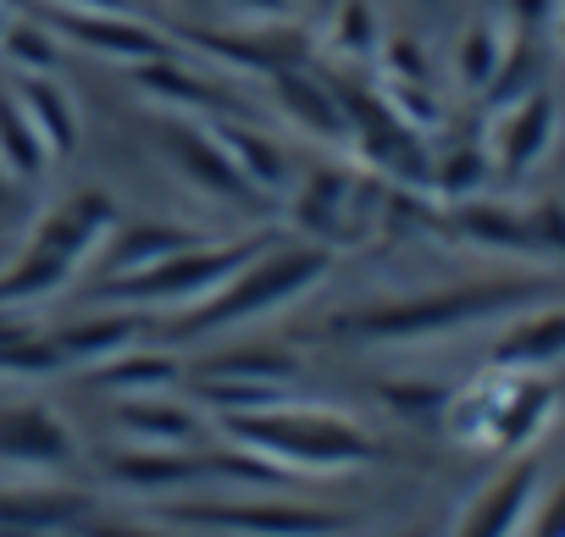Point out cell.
<instances>
[{
    "instance_id": "obj_1",
    "label": "cell",
    "mask_w": 565,
    "mask_h": 537,
    "mask_svg": "<svg viewBox=\"0 0 565 537\" xmlns=\"http://www.w3.org/2000/svg\"><path fill=\"white\" fill-rule=\"evenodd\" d=\"M328 272H333V244H317V238L260 244L211 294H200L194 305H178L161 322V344H200L211 333H233L260 316H277L282 305H295L317 283H328Z\"/></svg>"
},
{
    "instance_id": "obj_2",
    "label": "cell",
    "mask_w": 565,
    "mask_h": 537,
    "mask_svg": "<svg viewBox=\"0 0 565 537\" xmlns=\"http://www.w3.org/2000/svg\"><path fill=\"white\" fill-rule=\"evenodd\" d=\"M216 432L227 443H244L266 460H277L295 476H328V471H361L377 460V438L328 405H300V399H271L255 410H227L216 416Z\"/></svg>"
},
{
    "instance_id": "obj_3",
    "label": "cell",
    "mask_w": 565,
    "mask_h": 537,
    "mask_svg": "<svg viewBox=\"0 0 565 537\" xmlns=\"http://www.w3.org/2000/svg\"><path fill=\"white\" fill-rule=\"evenodd\" d=\"M111 222H117V205L100 189L51 205L40 227L29 233V244L0 260V305H34L73 289L89 255L100 249V238L111 233Z\"/></svg>"
},
{
    "instance_id": "obj_4",
    "label": "cell",
    "mask_w": 565,
    "mask_h": 537,
    "mask_svg": "<svg viewBox=\"0 0 565 537\" xmlns=\"http://www.w3.org/2000/svg\"><path fill=\"white\" fill-rule=\"evenodd\" d=\"M532 294H543V283H532V278L455 283V289H427V294H399V300L344 311L333 322V333H344L355 344H411V339H438V333L471 327V322H482L493 311H510Z\"/></svg>"
},
{
    "instance_id": "obj_5",
    "label": "cell",
    "mask_w": 565,
    "mask_h": 537,
    "mask_svg": "<svg viewBox=\"0 0 565 537\" xmlns=\"http://www.w3.org/2000/svg\"><path fill=\"white\" fill-rule=\"evenodd\" d=\"M266 238H189L167 255H156L150 266H139V272H122V278H106L95 283L100 300L111 305H139V311H178V305H194L200 294H211L227 272H238V266L260 249Z\"/></svg>"
},
{
    "instance_id": "obj_6",
    "label": "cell",
    "mask_w": 565,
    "mask_h": 537,
    "mask_svg": "<svg viewBox=\"0 0 565 537\" xmlns=\"http://www.w3.org/2000/svg\"><path fill=\"white\" fill-rule=\"evenodd\" d=\"M150 520L183 526V531H238V537H317L344 531V515L300 498H260L255 487H238L233 498H172L150 509Z\"/></svg>"
},
{
    "instance_id": "obj_7",
    "label": "cell",
    "mask_w": 565,
    "mask_h": 537,
    "mask_svg": "<svg viewBox=\"0 0 565 537\" xmlns=\"http://www.w3.org/2000/svg\"><path fill=\"white\" fill-rule=\"evenodd\" d=\"M67 465H78V438L51 405H40V399L0 405V471L56 476Z\"/></svg>"
},
{
    "instance_id": "obj_8",
    "label": "cell",
    "mask_w": 565,
    "mask_h": 537,
    "mask_svg": "<svg viewBox=\"0 0 565 537\" xmlns=\"http://www.w3.org/2000/svg\"><path fill=\"white\" fill-rule=\"evenodd\" d=\"M172 34H189V45H200L205 56H216L227 67H249V73H277V67L311 62V34L295 29L289 18L255 23V29H227V34H205V29H172Z\"/></svg>"
},
{
    "instance_id": "obj_9",
    "label": "cell",
    "mask_w": 565,
    "mask_h": 537,
    "mask_svg": "<svg viewBox=\"0 0 565 537\" xmlns=\"http://www.w3.org/2000/svg\"><path fill=\"white\" fill-rule=\"evenodd\" d=\"M51 34H67L73 45L95 51V56H111V62H150V56H167L172 40L134 18V12H84V7H62L51 12Z\"/></svg>"
},
{
    "instance_id": "obj_10",
    "label": "cell",
    "mask_w": 565,
    "mask_h": 537,
    "mask_svg": "<svg viewBox=\"0 0 565 537\" xmlns=\"http://www.w3.org/2000/svg\"><path fill=\"white\" fill-rule=\"evenodd\" d=\"M455 227L488 249H565V216L559 205L515 211V205H488V200H460Z\"/></svg>"
},
{
    "instance_id": "obj_11",
    "label": "cell",
    "mask_w": 565,
    "mask_h": 537,
    "mask_svg": "<svg viewBox=\"0 0 565 537\" xmlns=\"http://www.w3.org/2000/svg\"><path fill=\"white\" fill-rule=\"evenodd\" d=\"M134 443H161V449H189L200 438L216 432V416L200 405V399H172L167 388H150V394H122L117 416H111Z\"/></svg>"
},
{
    "instance_id": "obj_12",
    "label": "cell",
    "mask_w": 565,
    "mask_h": 537,
    "mask_svg": "<svg viewBox=\"0 0 565 537\" xmlns=\"http://www.w3.org/2000/svg\"><path fill=\"white\" fill-rule=\"evenodd\" d=\"M161 150L178 161V172L183 178H194L205 194H216V200H260L249 183H244V172L233 167V155L222 150V139L211 133V128H200V122H189V117H167V128H161Z\"/></svg>"
},
{
    "instance_id": "obj_13",
    "label": "cell",
    "mask_w": 565,
    "mask_h": 537,
    "mask_svg": "<svg viewBox=\"0 0 565 537\" xmlns=\"http://www.w3.org/2000/svg\"><path fill=\"white\" fill-rule=\"evenodd\" d=\"M361 189H366V183H361L350 167H317V172H306V183L289 189V194H295V222H300L317 244L350 238L355 222L372 216V211H355V205H361Z\"/></svg>"
},
{
    "instance_id": "obj_14",
    "label": "cell",
    "mask_w": 565,
    "mask_h": 537,
    "mask_svg": "<svg viewBox=\"0 0 565 537\" xmlns=\"http://www.w3.org/2000/svg\"><path fill=\"white\" fill-rule=\"evenodd\" d=\"M106 476L128 493H172V487H200L211 482V465H205V449L189 443V449H161V443H134L122 454L106 460Z\"/></svg>"
},
{
    "instance_id": "obj_15",
    "label": "cell",
    "mask_w": 565,
    "mask_h": 537,
    "mask_svg": "<svg viewBox=\"0 0 565 537\" xmlns=\"http://www.w3.org/2000/svg\"><path fill=\"white\" fill-rule=\"evenodd\" d=\"M266 78H271V95H277L282 117H295L300 128H311L322 144H350V117H344L328 73H306V62H300V67H277Z\"/></svg>"
},
{
    "instance_id": "obj_16",
    "label": "cell",
    "mask_w": 565,
    "mask_h": 537,
    "mask_svg": "<svg viewBox=\"0 0 565 537\" xmlns=\"http://www.w3.org/2000/svg\"><path fill=\"white\" fill-rule=\"evenodd\" d=\"M89 515L84 493H67L56 482H23V487H0V537H34V531H67Z\"/></svg>"
},
{
    "instance_id": "obj_17",
    "label": "cell",
    "mask_w": 565,
    "mask_h": 537,
    "mask_svg": "<svg viewBox=\"0 0 565 537\" xmlns=\"http://www.w3.org/2000/svg\"><path fill=\"white\" fill-rule=\"evenodd\" d=\"M134 84H139L150 100L172 106V111H211V117H233V111H238V100H233L216 78L178 67L172 51H167V56H150V62H134Z\"/></svg>"
},
{
    "instance_id": "obj_18",
    "label": "cell",
    "mask_w": 565,
    "mask_h": 537,
    "mask_svg": "<svg viewBox=\"0 0 565 537\" xmlns=\"http://www.w3.org/2000/svg\"><path fill=\"white\" fill-rule=\"evenodd\" d=\"M554 144V100L543 89H526L521 100L504 106V117L493 122V161L504 172H526L543 150Z\"/></svg>"
},
{
    "instance_id": "obj_19",
    "label": "cell",
    "mask_w": 565,
    "mask_h": 537,
    "mask_svg": "<svg viewBox=\"0 0 565 537\" xmlns=\"http://www.w3.org/2000/svg\"><path fill=\"white\" fill-rule=\"evenodd\" d=\"M189 238H200V233H189V227H167V222H111V233L100 238V249L89 255V266H95V283H106V278H122V272H139V266H150L156 255H167V249H178V244H189Z\"/></svg>"
},
{
    "instance_id": "obj_20",
    "label": "cell",
    "mask_w": 565,
    "mask_h": 537,
    "mask_svg": "<svg viewBox=\"0 0 565 537\" xmlns=\"http://www.w3.org/2000/svg\"><path fill=\"white\" fill-rule=\"evenodd\" d=\"M211 133L222 139V150L233 155V167L244 172V183H249L260 200H277V194H289V189H295V167H289V155H282L271 139H260L255 128H244L238 117H216Z\"/></svg>"
},
{
    "instance_id": "obj_21",
    "label": "cell",
    "mask_w": 565,
    "mask_h": 537,
    "mask_svg": "<svg viewBox=\"0 0 565 537\" xmlns=\"http://www.w3.org/2000/svg\"><path fill=\"white\" fill-rule=\"evenodd\" d=\"M145 327H150V322H145V311H139V305H128V311L84 316V322H73V327L51 333V344H56L62 366H95V361H106V355H117V350L139 344V333H145Z\"/></svg>"
},
{
    "instance_id": "obj_22",
    "label": "cell",
    "mask_w": 565,
    "mask_h": 537,
    "mask_svg": "<svg viewBox=\"0 0 565 537\" xmlns=\"http://www.w3.org/2000/svg\"><path fill=\"white\" fill-rule=\"evenodd\" d=\"M89 377H95V388H106V394H150V388H172V383H183V366H178L172 350L128 344V350L95 361Z\"/></svg>"
},
{
    "instance_id": "obj_23",
    "label": "cell",
    "mask_w": 565,
    "mask_h": 537,
    "mask_svg": "<svg viewBox=\"0 0 565 537\" xmlns=\"http://www.w3.org/2000/svg\"><path fill=\"white\" fill-rule=\"evenodd\" d=\"M12 100H18L23 117L40 128V139H45L51 155H73V144H78V111H73V100H67V89H62L56 78L23 73L18 89H12Z\"/></svg>"
},
{
    "instance_id": "obj_24",
    "label": "cell",
    "mask_w": 565,
    "mask_h": 537,
    "mask_svg": "<svg viewBox=\"0 0 565 537\" xmlns=\"http://www.w3.org/2000/svg\"><path fill=\"white\" fill-rule=\"evenodd\" d=\"M194 377H227V383H271V388H289L300 383V361L282 350V344H233L216 350L194 366Z\"/></svg>"
},
{
    "instance_id": "obj_25",
    "label": "cell",
    "mask_w": 565,
    "mask_h": 537,
    "mask_svg": "<svg viewBox=\"0 0 565 537\" xmlns=\"http://www.w3.org/2000/svg\"><path fill=\"white\" fill-rule=\"evenodd\" d=\"M62 372V355L40 322L23 316V305H0V377H51Z\"/></svg>"
},
{
    "instance_id": "obj_26",
    "label": "cell",
    "mask_w": 565,
    "mask_h": 537,
    "mask_svg": "<svg viewBox=\"0 0 565 537\" xmlns=\"http://www.w3.org/2000/svg\"><path fill=\"white\" fill-rule=\"evenodd\" d=\"M554 361H565V311L526 316L493 344V366H510V372H532V366H554Z\"/></svg>"
},
{
    "instance_id": "obj_27",
    "label": "cell",
    "mask_w": 565,
    "mask_h": 537,
    "mask_svg": "<svg viewBox=\"0 0 565 537\" xmlns=\"http://www.w3.org/2000/svg\"><path fill=\"white\" fill-rule=\"evenodd\" d=\"M532 493H537V465H515V471H504L471 509H466V531H515L521 520H526V504H532Z\"/></svg>"
},
{
    "instance_id": "obj_28",
    "label": "cell",
    "mask_w": 565,
    "mask_h": 537,
    "mask_svg": "<svg viewBox=\"0 0 565 537\" xmlns=\"http://www.w3.org/2000/svg\"><path fill=\"white\" fill-rule=\"evenodd\" d=\"M554 410V388H543V383H532V377H521V383H504L499 388V405H493V421H488V438L493 443H526L537 427H543V416Z\"/></svg>"
},
{
    "instance_id": "obj_29",
    "label": "cell",
    "mask_w": 565,
    "mask_h": 537,
    "mask_svg": "<svg viewBox=\"0 0 565 537\" xmlns=\"http://www.w3.org/2000/svg\"><path fill=\"white\" fill-rule=\"evenodd\" d=\"M51 161L56 155L45 150L40 128L23 117V106L12 95H0V172H12L18 183H40Z\"/></svg>"
},
{
    "instance_id": "obj_30",
    "label": "cell",
    "mask_w": 565,
    "mask_h": 537,
    "mask_svg": "<svg viewBox=\"0 0 565 537\" xmlns=\"http://www.w3.org/2000/svg\"><path fill=\"white\" fill-rule=\"evenodd\" d=\"M504 34H499V23H471L466 34H460V56H455V73H460V84L466 89H488L493 84V73H499V62H504Z\"/></svg>"
},
{
    "instance_id": "obj_31",
    "label": "cell",
    "mask_w": 565,
    "mask_h": 537,
    "mask_svg": "<svg viewBox=\"0 0 565 537\" xmlns=\"http://www.w3.org/2000/svg\"><path fill=\"white\" fill-rule=\"evenodd\" d=\"M333 51L339 56H372L377 51V12L372 0H333Z\"/></svg>"
},
{
    "instance_id": "obj_32",
    "label": "cell",
    "mask_w": 565,
    "mask_h": 537,
    "mask_svg": "<svg viewBox=\"0 0 565 537\" xmlns=\"http://www.w3.org/2000/svg\"><path fill=\"white\" fill-rule=\"evenodd\" d=\"M0 51H7L23 73H51V62H56V34H51V23H23V18H12L7 34H0Z\"/></svg>"
},
{
    "instance_id": "obj_33",
    "label": "cell",
    "mask_w": 565,
    "mask_h": 537,
    "mask_svg": "<svg viewBox=\"0 0 565 537\" xmlns=\"http://www.w3.org/2000/svg\"><path fill=\"white\" fill-rule=\"evenodd\" d=\"M383 405L405 421H438L449 405V388L444 383H383Z\"/></svg>"
},
{
    "instance_id": "obj_34",
    "label": "cell",
    "mask_w": 565,
    "mask_h": 537,
    "mask_svg": "<svg viewBox=\"0 0 565 537\" xmlns=\"http://www.w3.org/2000/svg\"><path fill=\"white\" fill-rule=\"evenodd\" d=\"M482 183H488V155H482V150H455V155H444V161L433 167V189L449 194V200H466V194H477Z\"/></svg>"
},
{
    "instance_id": "obj_35",
    "label": "cell",
    "mask_w": 565,
    "mask_h": 537,
    "mask_svg": "<svg viewBox=\"0 0 565 537\" xmlns=\"http://www.w3.org/2000/svg\"><path fill=\"white\" fill-rule=\"evenodd\" d=\"M526 520H532V531H554V537H559V531H565V482H559L537 509H526Z\"/></svg>"
},
{
    "instance_id": "obj_36",
    "label": "cell",
    "mask_w": 565,
    "mask_h": 537,
    "mask_svg": "<svg viewBox=\"0 0 565 537\" xmlns=\"http://www.w3.org/2000/svg\"><path fill=\"white\" fill-rule=\"evenodd\" d=\"M233 12L255 18V23H277V18H295V0H227Z\"/></svg>"
},
{
    "instance_id": "obj_37",
    "label": "cell",
    "mask_w": 565,
    "mask_h": 537,
    "mask_svg": "<svg viewBox=\"0 0 565 537\" xmlns=\"http://www.w3.org/2000/svg\"><path fill=\"white\" fill-rule=\"evenodd\" d=\"M62 7H84V12H134V18H145L150 0H62Z\"/></svg>"
},
{
    "instance_id": "obj_38",
    "label": "cell",
    "mask_w": 565,
    "mask_h": 537,
    "mask_svg": "<svg viewBox=\"0 0 565 537\" xmlns=\"http://www.w3.org/2000/svg\"><path fill=\"white\" fill-rule=\"evenodd\" d=\"M510 7H515V12L526 18V23H537V18L548 12V0H510Z\"/></svg>"
},
{
    "instance_id": "obj_39",
    "label": "cell",
    "mask_w": 565,
    "mask_h": 537,
    "mask_svg": "<svg viewBox=\"0 0 565 537\" xmlns=\"http://www.w3.org/2000/svg\"><path fill=\"white\" fill-rule=\"evenodd\" d=\"M7 23H12V7H7V0H0V34H7Z\"/></svg>"
},
{
    "instance_id": "obj_40",
    "label": "cell",
    "mask_w": 565,
    "mask_h": 537,
    "mask_svg": "<svg viewBox=\"0 0 565 537\" xmlns=\"http://www.w3.org/2000/svg\"><path fill=\"white\" fill-rule=\"evenodd\" d=\"M559 40H565V7H559Z\"/></svg>"
},
{
    "instance_id": "obj_41",
    "label": "cell",
    "mask_w": 565,
    "mask_h": 537,
    "mask_svg": "<svg viewBox=\"0 0 565 537\" xmlns=\"http://www.w3.org/2000/svg\"><path fill=\"white\" fill-rule=\"evenodd\" d=\"M317 7H333V0H317Z\"/></svg>"
},
{
    "instance_id": "obj_42",
    "label": "cell",
    "mask_w": 565,
    "mask_h": 537,
    "mask_svg": "<svg viewBox=\"0 0 565 537\" xmlns=\"http://www.w3.org/2000/svg\"><path fill=\"white\" fill-rule=\"evenodd\" d=\"M7 7H23V0H7Z\"/></svg>"
},
{
    "instance_id": "obj_43",
    "label": "cell",
    "mask_w": 565,
    "mask_h": 537,
    "mask_svg": "<svg viewBox=\"0 0 565 537\" xmlns=\"http://www.w3.org/2000/svg\"><path fill=\"white\" fill-rule=\"evenodd\" d=\"M427 7H438V0H427Z\"/></svg>"
},
{
    "instance_id": "obj_44",
    "label": "cell",
    "mask_w": 565,
    "mask_h": 537,
    "mask_svg": "<svg viewBox=\"0 0 565 537\" xmlns=\"http://www.w3.org/2000/svg\"><path fill=\"white\" fill-rule=\"evenodd\" d=\"M0 260H7V255H0Z\"/></svg>"
}]
</instances>
